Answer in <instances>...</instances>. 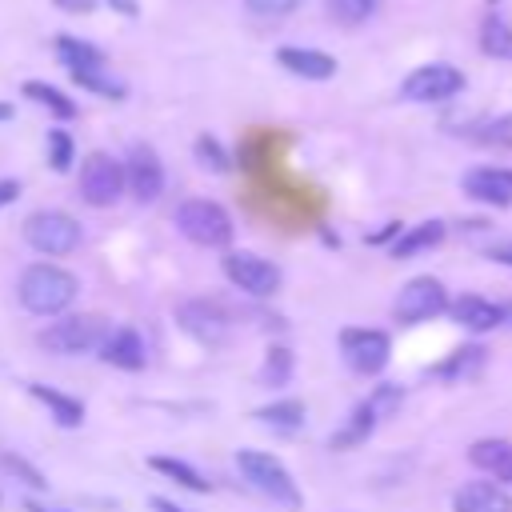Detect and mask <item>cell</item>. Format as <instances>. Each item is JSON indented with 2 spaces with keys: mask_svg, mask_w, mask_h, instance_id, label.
Listing matches in <instances>:
<instances>
[{
  "mask_svg": "<svg viewBox=\"0 0 512 512\" xmlns=\"http://www.w3.org/2000/svg\"><path fill=\"white\" fill-rule=\"evenodd\" d=\"M196 160L212 172H228L232 168V156L224 152V144L216 136H196Z\"/></svg>",
  "mask_w": 512,
  "mask_h": 512,
  "instance_id": "34",
  "label": "cell"
},
{
  "mask_svg": "<svg viewBox=\"0 0 512 512\" xmlns=\"http://www.w3.org/2000/svg\"><path fill=\"white\" fill-rule=\"evenodd\" d=\"M340 352H344V364L356 376H376L392 360V340H388L384 328H344L340 332Z\"/></svg>",
  "mask_w": 512,
  "mask_h": 512,
  "instance_id": "9",
  "label": "cell"
},
{
  "mask_svg": "<svg viewBox=\"0 0 512 512\" xmlns=\"http://www.w3.org/2000/svg\"><path fill=\"white\" fill-rule=\"evenodd\" d=\"M28 512H60V508H44V504H36V500H28Z\"/></svg>",
  "mask_w": 512,
  "mask_h": 512,
  "instance_id": "44",
  "label": "cell"
},
{
  "mask_svg": "<svg viewBox=\"0 0 512 512\" xmlns=\"http://www.w3.org/2000/svg\"><path fill=\"white\" fill-rule=\"evenodd\" d=\"M464 196H472L476 204L488 208H508L512 204V168H496V164H480L472 172L460 176Z\"/></svg>",
  "mask_w": 512,
  "mask_h": 512,
  "instance_id": "13",
  "label": "cell"
},
{
  "mask_svg": "<svg viewBox=\"0 0 512 512\" xmlns=\"http://www.w3.org/2000/svg\"><path fill=\"white\" fill-rule=\"evenodd\" d=\"M108 332H112L108 316H100V312H68V316L48 320L36 332V344L48 348L52 356H88V352H100Z\"/></svg>",
  "mask_w": 512,
  "mask_h": 512,
  "instance_id": "2",
  "label": "cell"
},
{
  "mask_svg": "<svg viewBox=\"0 0 512 512\" xmlns=\"http://www.w3.org/2000/svg\"><path fill=\"white\" fill-rule=\"evenodd\" d=\"M484 364H488V348H484V344H460V348H452V352L432 368V376H436V380H448V384H464V380L480 376Z\"/></svg>",
  "mask_w": 512,
  "mask_h": 512,
  "instance_id": "19",
  "label": "cell"
},
{
  "mask_svg": "<svg viewBox=\"0 0 512 512\" xmlns=\"http://www.w3.org/2000/svg\"><path fill=\"white\" fill-rule=\"evenodd\" d=\"M96 356H100L104 364L120 368V372H140L144 360H148V352H144V336H140L136 328H112Z\"/></svg>",
  "mask_w": 512,
  "mask_h": 512,
  "instance_id": "14",
  "label": "cell"
},
{
  "mask_svg": "<svg viewBox=\"0 0 512 512\" xmlns=\"http://www.w3.org/2000/svg\"><path fill=\"white\" fill-rule=\"evenodd\" d=\"M76 292H80V280L52 260L28 264L20 284H16V296L32 316H60L76 300Z\"/></svg>",
  "mask_w": 512,
  "mask_h": 512,
  "instance_id": "1",
  "label": "cell"
},
{
  "mask_svg": "<svg viewBox=\"0 0 512 512\" xmlns=\"http://www.w3.org/2000/svg\"><path fill=\"white\" fill-rule=\"evenodd\" d=\"M444 236H448L444 220H420V224H412L408 232H400V236L388 244V252H392V260H412V256L432 252L436 244H444Z\"/></svg>",
  "mask_w": 512,
  "mask_h": 512,
  "instance_id": "20",
  "label": "cell"
},
{
  "mask_svg": "<svg viewBox=\"0 0 512 512\" xmlns=\"http://www.w3.org/2000/svg\"><path fill=\"white\" fill-rule=\"evenodd\" d=\"M24 96H28V100H36L40 108H48L56 120H72V116H76V100H72V96H64L60 88L44 84V80H24Z\"/></svg>",
  "mask_w": 512,
  "mask_h": 512,
  "instance_id": "28",
  "label": "cell"
},
{
  "mask_svg": "<svg viewBox=\"0 0 512 512\" xmlns=\"http://www.w3.org/2000/svg\"><path fill=\"white\" fill-rule=\"evenodd\" d=\"M4 120H12V104H4V100H0V124H4Z\"/></svg>",
  "mask_w": 512,
  "mask_h": 512,
  "instance_id": "43",
  "label": "cell"
},
{
  "mask_svg": "<svg viewBox=\"0 0 512 512\" xmlns=\"http://www.w3.org/2000/svg\"><path fill=\"white\" fill-rule=\"evenodd\" d=\"M56 56L68 72H80V68H104V52L80 36H56Z\"/></svg>",
  "mask_w": 512,
  "mask_h": 512,
  "instance_id": "24",
  "label": "cell"
},
{
  "mask_svg": "<svg viewBox=\"0 0 512 512\" xmlns=\"http://www.w3.org/2000/svg\"><path fill=\"white\" fill-rule=\"evenodd\" d=\"M28 396L40 400L48 408V416L60 424V428H80L84 424V404L60 388H48V384H28Z\"/></svg>",
  "mask_w": 512,
  "mask_h": 512,
  "instance_id": "21",
  "label": "cell"
},
{
  "mask_svg": "<svg viewBox=\"0 0 512 512\" xmlns=\"http://www.w3.org/2000/svg\"><path fill=\"white\" fill-rule=\"evenodd\" d=\"M324 8H328V16H332L336 24L356 28V24H364V20L376 16L380 0H324Z\"/></svg>",
  "mask_w": 512,
  "mask_h": 512,
  "instance_id": "31",
  "label": "cell"
},
{
  "mask_svg": "<svg viewBox=\"0 0 512 512\" xmlns=\"http://www.w3.org/2000/svg\"><path fill=\"white\" fill-rule=\"evenodd\" d=\"M72 80H76L80 88L104 96V100H124V96H128V88H124L116 76H108L104 68H80V72H72Z\"/></svg>",
  "mask_w": 512,
  "mask_h": 512,
  "instance_id": "30",
  "label": "cell"
},
{
  "mask_svg": "<svg viewBox=\"0 0 512 512\" xmlns=\"http://www.w3.org/2000/svg\"><path fill=\"white\" fill-rule=\"evenodd\" d=\"M304 416H308V408H304V400H272V404H264V408H256V420L264 424V428H272V432H284V436H292V432H300L304 428Z\"/></svg>",
  "mask_w": 512,
  "mask_h": 512,
  "instance_id": "22",
  "label": "cell"
},
{
  "mask_svg": "<svg viewBox=\"0 0 512 512\" xmlns=\"http://www.w3.org/2000/svg\"><path fill=\"white\" fill-rule=\"evenodd\" d=\"M468 460H472V468L488 472L496 484H512V440L484 436L468 448Z\"/></svg>",
  "mask_w": 512,
  "mask_h": 512,
  "instance_id": "18",
  "label": "cell"
},
{
  "mask_svg": "<svg viewBox=\"0 0 512 512\" xmlns=\"http://www.w3.org/2000/svg\"><path fill=\"white\" fill-rule=\"evenodd\" d=\"M80 196L92 208H108L124 196V164L108 152H88L80 164Z\"/></svg>",
  "mask_w": 512,
  "mask_h": 512,
  "instance_id": "10",
  "label": "cell"
},
{
  "mask_svg": "<svg viewBox=\"0 0 512 512\" xmlns=\"http://www.w3.org/2000/svg\"><path fill=\"white\" fill-rule=\"evenodd\" d=\"M152 508H156V512H184V508H176V504L164 500V496H152Z\"/></svg>",
  "mask_w": 512,
  "mask_h": 512,
  "instance_id": "42",
  "label": "cell"
},
{
  "mask_svg": "<svg viewBox=\"0 0 512 512\" xmlns=\"http://www.w3.org/2000/svg\"><path fill=\"white\" fill-rule=\"evenodd\" d=\"M468 140L484 144V148H512V112L508 116H488V120H476L464 128Z\"/></svg>",
  "mask_w": 512,
  "mask_h": 512,
  "instance_id": "29",
  "label": "cell"
},
{
  "mask_svg": "<svg viewBox=\"0 0 512 512\" xmlns=\"http://www.w3.org/2000/svg\"><path fill=\"white\" fill-rule=\"evenodd\" d=\"M292 368H296V356L288 344H268L264 360H260V384L264 388H284L292 380Z\"/></svg>",
  "mask_w": 512,
  "mask_h": 512,
  "instance_id": "25",
  "label": "cell"
},
{
  "mask_svg": "<svg viewBox=\"0 0 512 512\" xmlns=\"http://www.w3.org/2000/svg\"><path fill=\"white\" fill-rule=\"evenodd\" d=\"M304 0H244V8L252 12V16H288V12H296Z\"/></svg>",
  "mask_w": 512,
  "mask_h": 512,
  "instance_id": "36",
  "label": "cell"
},
{
  "mask_svg": "<svg viewBox=\"0 0 512 512\" xmlns=\"http://www.w3.org/2000/svg\"><path fill=\"white\" fill-rule=\"evenodd\" d=\"M148 464H152L160 476H168V480H176L180 488H188V492H200V496L212 492V480H204L188 460H176V456H152Z\"/></svg>",
  "mask_w": 512,
  "mask_h": 512,
  "instance_id": "26",
  "label": "cell"
},
{
  "mask_svg": "<svg viewBox=\"0 0 512 512\" xmlns=\"http://www.w3.org/2000/svg\"><path fill=\"white\" fill-rule=\"evenodd\" d=\"M176 324L204 348H220L228 336H232V316L208 300V296H192V300H180L176 304Z\"/></svg>",
  "mask_w": 512,
  "mask_h": 512,
  "instance_id": "6",
  "label": "cell"
},
{
  "mask_svg": "<svg viewBox=\"0 0 512 512\" xmlns=\"http://www.w3.org/2000/svg\"><path fill=\"white\" fill-rule=\"evenodd\" d=\"M220 268H224L228 284L240 288L244 296L264 300V296H272V292L280 288V268H276L272 260L256 256V252H228Z\"/></svg>",
  "mask_w": 512,
  "mask_h": 512,
  "instance_id": "11",
  "label": "cell"
},
{
  "mask_svg": "<svg viewBox=\"0 0 512 512\" xmlns=\"http://www.w3.org/2000/svg\"><path fill=\"white\" fill-rule=\"evenodd\" d=\"M456 92H464V72L456 64H440V60L436 64H420L400 84V96L412 100V104H444Z\"/></svg>",
  "mask_w": 512,
  "mask_h": 512,
  "instance_id": "7",
  "label": "cell"
},
{
  "mask_svg": "<svg viewBox=\"0 0 512 512\" xmlns=\"http://www.w3.org/2000/svg\"><path fill=\"white\" fill-rule=\"evenodd\" d=\"M72 160H76V144H72V136H68L64 128H48V164H52L56 172H68Z\"/></svg>",
  "mask_w": 512,
  "mask_h": 512,
  "instance_id": "32",
  "label": "cell"
},
{
  "mask_svg": "<svg viewBox=\"0 0 512 512\" xmlns=\"http://www.w3.org/2000/svg\"><path fill=\"white\" fill-rule=\"evenodd\" d=\"M376 412L360 400L356 408H352V416H348V424L344 428H336L332 436H328V448H336V452H348V448H356V444H364L372 432H376Z\"/></svg>",
  "mask_w": 512,
  "mask_h": 512,
  "instance_id": "23",
  "label": "cell"
},
{
  "mask_svg": "<svg viewBox=\"0 0 512 512\" xmlns=\"http://www.w3.org/2000/svg\"><path fill=\"white\" fill-rule=\"evenodd\" d=\"M52 4L64 12H92V0H52Z\"/></svg>",
  "mask_w": 512,
  "mask_h": 512,
  "instance_id": "41",
  "label": "cell"
},
{
  "mask_svg": "<svg viewBox=\"0 0 512 512\" xmlns=\"http://www.w3.org/2000/svg\"><path fill=\"white\" fill-rule=\"evenodd\" d=\"M480 52L492 60H512V24L504 16H484L480 24Z\"/></svg>",
  "mask_w": 512,
  "mask_h": 512,
  "instance_id": "27",
  "label": "cell"
},
{
  "mask_svg": "<svg viewBox=\"0 0 512 512\" xmlns=\"http://www.w3.org/2000/svg\"><path fill=\"white\" fill-rule=\"evenodd\" d=\"M448 316L468 332H492L496 324H504V308L476 296V292H464V296L448 300Z\"/></svg>",
  "mask_w": 512,
  "mask_h": 512,
  "instance_id": "15",
  "label": "cell"
},
{
  "mask_svg": "<svg viewBox=\"0 0 512 512\" xmlns=\"http://www.w3.org/2000/svg\"><path fill=\"white\" fill-rule=\"evenodd\" d=\"M364 404H368L376 416H392V412L404 404V388H400V384H376Z\"/></svg>",
  "mask_w": 512,
  "mask_h": 512,
  "instance_id": "35",
  "label": "cell"
},
{
  "mask_svg": "<svg viewBox=\"0 0 512 512\" xmlns=\"http://www.w3.org/2000/svg\"><path fill=\"white\" fill-rule=\"evenodd\" d=\"M120 164H124V192H128L136 204L160 200V192H164V164H160L156 148L132 144Z\"/></svg>",
  "mask_w": 512,
  "mask_h": 512,
  "instance_id": "12",
  "label": "cell"
},
{
  "mask_svg": "<svg viewBox=\"0 0 512 512\" xmlns=\"http://www.w3.org/2000/svg\"><path fill=\"white\" fill-rule=\"evenodd\" d=\"M452 508L456 512H512V496L496 480H472V484L456 488Z\"/></svg>",
  "mask_w": 512,
  "mask_h": 512,
  "instance_id": "17",
  "label": "cell"
},
{
  "mask_svg": "<svg viewBox=\"0 0 512 512\" xmlns=\"http://www.w3.org/2000/svg\"><path fill=\"white\" fill-rule=\"evenodd\" d=\"M396 236H400V220H388L384 228H376V232L364 236V240H368V244H388V240H396Z\"/></svg>",
  "mask_w": 512,
  "mask_h": 512,
  "instance_id": "38",
  "label": "cell"
},
{
  "mask_svg": "<svg viewBox=\"0 0 512 512\" xmlns=\"http://www.w3.org/2000/svg\"><path fill=\"white\" fill-rule=\"evenodd\" d=\"M484 256H488L492 264H508V268H512V240H496V244H488Z\"/></svg>",
  "mask_w": 512,
  "mask_h": 512,
  "instance_id": "37",
  "label": "cell"
},
{
  "mask_svg": "<svg viewBox=\"0 0 512 512\" xmlns=\"http://www.w3.org/2000/svg\"><path fill=\"white\" fill-rule=\"evenodd\" d=\"M0 468H4V472H12V476H16L20 484H28L32 492H44V488H48L44 472H40V468H32L24 456H12V452H4V456H0Z\"/></svg>",
  "mask_w": 512,
  "mask_h": 512,
  "instance_id": "33",
  "label": "cell"
},
{
  "mask_svg": "<svg viewBox=\"0 0 512 512\" xmlns=\"http://www.w3.org/2000/svg\"><path fill=\"white\" fill-rule=\"evenodd\" d=\"M176 228H180V236H188L200 248H228L232 232H236L228 208H220L216 200H204V196H192L176 208Z\"/></svg>",
  "mask_w": 512,
  "mask_h": 512,
  "instance_id": "4",
  "label": "cell"
},
{
  "mask_svg": "<svg viewBox=\"0 0 512 512\" xmlns=\"http://www.w3.org/2000/svg\"><path fill=\"white\" fill-rule=\"evenodd\" d=\"M236 468L240 476L260 492L268 496L272 504H284V508H300V488L292 480V472L272 456V452H260V448H240L236 452Z\"/></svg>",
  "mask_w": 512,
  "mask_h": 512,
  "instance_id": "3",
  "label": "cell"
},
{
  "mask_svg": "<svg viewBox=\"0 0 512 512\" xmlns=\"http://www.w3.org/2000/svg\"><path fill=\"white\" fill-rule=\"evenodd\" d=\"M20 196V180H0V208H8Z\"/></svg>",
  "mask_w": 512,
  "mask_h": 512,
  "instance_id": "39",
  "label": "cell"
},
{
  "mask_svg": "<svg viewBox=\"0 0 512 512\" xmlns=\"http://www.w3.org/2000/svg\"><path fill=\"white\" fill-rule=\"evenodd\" d=\"M444 312H448V288L436 276H412L392 304V316L400 324H424V320H436Z\"/></svg>",
  "mask_w": 512,
  "mask_h": 512,
  "instance_id": "8",
  "label": "cell"
},
{
  "mask_svg": "<svg viewBox=\"0 0 512 512\" xmlns=\"http://www.w3.org/2000/svg\"><path fill=\"white\" fill-rule=\"evenodd\" d=\"M276 60H280L284 72H292V76H300V80H332V76H336V60H332L328 52H320V48L284 44V48L276 52Z\"/></svg>",
  "mask_w": 512,
  "mask_h": 512,
  "instance_id": "16",
  "label": "cell"
},
{
  "mask_svg": "<svg viewBox=\"0 0 512 512\" xmlns=\"http://www.w3.org/2000/svg\"><path fill=\"white\" fill-rule=\"evenodd\" d=\"M80 224L60 208H40L24 220V240L40 256H68L80 248Z\"/></svg>",
  "mask_w": 512,
  "mask_h": 512,
  "instance_id": "5",
  "label": "cell"
},
{
  "mask_svg": "<svg viewBox=\"0 0 512 512\" xmlns=\"http://www.w3.org/2000/svg\"><path fill=\"white\" fill-rule=\"evenodd\" d=\"M108 4H112L120 16H128V20H132V16H140V4H136V0H108Z\"/></svg>",
  "mask_w": 512,
  "mask_h": 512,
  "instance_id": "40",
  "label": "cell"
}]
</instances>
